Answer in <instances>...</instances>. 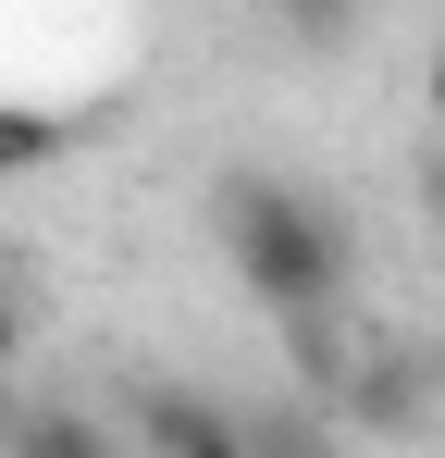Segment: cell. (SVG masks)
I'll return each instance as SVG.
<instances>
[{
	"mask_svg": "<svg viewBox=\"0 0 445 458\" xmlns=\"http://www.w3.org/2000/svg\"><path fill=\"white\" fill-rule=\"evenodd\" d=\"M211 224H222L235 285L273 310V322L347 298V211H322L309 186H285V174H235V186L211 199Z\"/></svg>",
	"mask_w": 445,
	"mask_h": 458,
	"instance_id": "obj_1",
	"label": "cell"
},
{
	"mask_svg": "<svg viewBox=\"0 0 445 458\" xmlns=\"http://www.w3.org/2000/svg\"><path fill=\"white\" fill-rule=\"evenodd\" d=\"M137 446H173V458H235L248 421L235 409H198V396H137Z\"/></svg>",
	"mask_w": 445,
	"mask_h": 458,
	"instance_id": "obj_2",
	"label": "cell"
},
{
	"mask_svg": "<svg viewBox=\"0 0 445 458\" xmlns=\"http://www.w3.org/2000/svg\"><path fill=\"white\" fill-rule=\"evenodd\" d=\"M63 149H74V112H50V99H0V186H13V174H50Z\"/></svg>",
	"mask_w": 445,
	"mask_h": 458,
	"instance_id": "obj_3",
	"label": "cell"
},
{
	"mask_svg": "<svg viewBox=\"0 0 445 458\" xmlns=\"http://www.w3.org/2000/svg\"><path fill=\"white\" fill-rule=\"evenodd\" d=\"M359 13H371V0H273V25H297V38H322V50H334V38H347Z\"/></svg>",
	"mask_w": 445,
	"mask_h": 458,
	"instance_id": "obj_4",
	"label": "cell"
},
{
	"mask_svg": "<svg viewBox=\"0 0 445 458\" xmlns=\"http://www.w3.org/2000/svg\"><path fill=\"white\" fill-rule=\"evenodd\" d=\"M13 335H25V310H13V285H0V360H13Z\"/></svg>",
	"mask_w": 445,
	"mask_h": 458,
	"instance_id": "obj_5",
	"label": "cell"
},
{
	"mask_svg": "<svg viewBox=\"0 0 445 458\" xmlns=\"http://www.w3.org/2000/svg\"><path fill=\"white\" fill-rule=\"evenodd\" d=\"M433 124H445V50H433Z\"/></svg>",
	"mask_w": 445,
	"mask_h": 458,
	"instance_id": "obj_6",
	"label": "cell"
}]
</instances>
